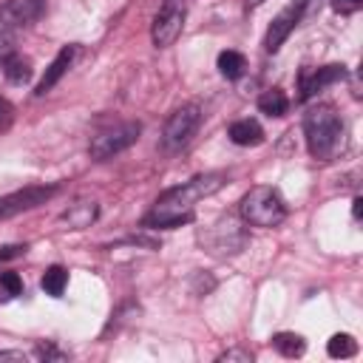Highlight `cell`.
Masks as SVG:
<instances>
[{
    "mask_svg": "<svg viewBox=\"0 0 363 363\" xmlns=\"http://www.w3.org/2000/svg\"><path fill=\"white\" fill-rule=\"evenodd\" d=\"M99 216V207L96 201H77L71 204L65 213H62V221L71 227V230H82V227H91Z\"/></svg>",
    "mask_w": 363,
    "mask_h": 363,
    "instance_id": "obj_14",
    "label": "cell"
},
{
    "mask_svg": "<svg viewBox=\"0 0 363 363\" xmlns=\"http://www.w3.org/2000/svg\"><path fill=\"white\" fill-rule=\"evenodd\" d=\"M184 17H187V3L184 0H164L162 9L153 17L150 26V40L156 48H167L179 40L182 28H184Z\"/></svg>",
    "mask_w": 363,
    "mask_h": 363,
    "instance_id": "obj_5",
    "label": "cell"
},
{
    "mask_svg": "<svg viewBox=\"0 0 363 363\" xmlns=\"http://www.w3.org/2000/svg\"><path fill=\"white\" fill-rule=\"evenodd\" d=\"M3 360H17V363H26L28 360V354L26 352H0V363Z\"/></svg>",
    "mask_w": 363,
    "mask_h": 363,
    "instance_id": "obj_28",
    "label": "cell"
},
{
    "mask_svg": "<svg viewBox=\"0 0 363 363\" xmlns=\"http://www.w3.org/2000/svg\"><path fill=\"white\" fill-rule=\"evenodd\" d=\"M23 292V281H20V275L17 272H0V303H6V301H11V298H17Z\"/></svg>",
    "mask_w": 363,
    "mask_h": 363,
    "instance_id": "obj_21",
    "label": "cell"
},
{
    "mask_svg": "<svg viewBox=\"0 0 363 363\" xmlns=\"http://www.w3.org/2000/svg\"><path fill=\"white\" fill-rule=\"evenodd\" d=\"M26 252V244H11V247H6L3 252H0V261H6V258H17V255H23Z\"/></svg>",
    "mask_w": 363,
    "mask_h": 363,
    "instance_id": "obj_27",
    "label": "cell"
},
{
    "mask_svg": "<svg viewBox=\"0 0 363 363\" xmlns=\"http://www.w3.org/2000/svg\"><path fill=\"white\" fill-rule=\"evenodd\" d=\"M142 133V125L139 122H119L113 128H105L99 130L94 139H91V159H111L113 153H122L125 147H130Z\"/></svg>",
    "mask_w": 363,
    "mask_h": 363,
    "instance_id": "obj_7",
    "label": "cell"
},
{
    "mask_svg": "<svg viewBox=\"0 0 363 363\" xmlns=\"http://www.w3.org/2000/svg\"><path fill=\"white\" fill-rule=\"evenodd\" d=\"M227 176L224 173H204V176H196L167 193H162L153 204V210L145 216V224L147 227H179L184 221L193 218L196 213V204L204 201L207 196L218 193L224 187Z\"/></svg>",
    "mask_w": 363,
    "mask_h": 363,
    "instance_id": "obj_1",
    "label": "cell"
},
{
    "mask_svg": "<svg viewBox=\"0 0 363 363\" xmlns=\"http://www.w3.org/2000/svg\"><path fill=\"white\" fill-rule=\"evenodd\" d=\"M306 3H309V0H306Z\"/></svg>",
    "mask_w": 363,
    "mask_h": 363,
    "instance_id": "obj_31",
    "label": "cell"
},
{
    "mask_svg": "<svg viewBox=\"0 0 363 363\" xmlns=\"http://www.w3.org/2000/svg\"><path fill=\"white\" fill-rule=\"evenodd\" d=\"M340 79H346V68L343 65H320V68H303L301 71V94H298V99H309V96H315L318 91H323L326 85H332V82H340Z\"/></svg>",
    "mask_w": 363,
    "mask_h": 363,
    "instance_id": "obj_9",
    "label": "cell"
},
{
    "mask_svg": "<svg viewBox=\"0 0 363 363\" xmlns=\"http://www.w3.org/2000/svg\"><path fill=\"white\" fill-rule=\"evenodd\" d=\"M258 108H261V113H267V116H284V113L289 111V96H286L281 88H269V91H264V94L258 96Z\"/></svg>",
    "mask_w": 363,
    "mask_h": 363,
    "instance_id": "obj_16",
    "label": "cell"
},
{
    "mask_svg": "<svg viewBox=\"0 0 363 363\" xmlns=\"http://www.w3.org/2000/svg\"><path fill=\"white\" fill-rule=\"evenodd\" d=\"M57 187H26L9 199L0 201V216H11V213H20V210H28V207H37L40 201H45Z\"/></svg>",
    "mask_w": 363,
    "mask_h": 363,
    "instance_id": "obj_12",
    "label": "cell"
},
{
    "mask_svg": "<svg viewBox=\"0 0 363 363\" xmlns=\"http://www.w3.org/2000/svg\"><path fill=\"white\" fill-rule=\"evenodd\" d=\"M244 3H247V6H250V9H255V6H261V3H264V0H244Z\"/></svg>",
    "mask_w": 363,
    "mask_h": 363,
    "instance_id": "obj_30",
    "label": "cell"
},
{
    "mask_svg": "<svg viewBox=\"0 0 363 363\" xmlns=\"http://www.w3.org/2000/svg\"><path fill=\"white\" fill-rule=\"evenodd\" d=\"M326 352H329V357H340V360L352 357V354H357V340L352 335H346V332L332 335L329 343H326Z\"/></svg>",
    "mask_w": 363,
    "mask_h": 363,
    "instance_id": "obj_20",
    "label": "cell"
},
{
    "mask_svg": "<svg viewBox=\"0 0 363 363\" xmlns=\"http://www.w3.org/2000/svg\"><path fill=\"white\" fill-rule=\"evenodd\" d=\"M244 68H247L244 54H238V51H221V54H218V71H221V77L238 79V77L244 74Z\"/></svg>",
    "mask_w": 363,
    "mask_h": 363,
    "instance_id": "obj_19",
    "label": "cell"
},
{
    "mask_svg": "<svg viewBox=\"0 0 363 363\" xmlns=\"http://www.w3.org/2000/svg\"><path fill=\"white\" fill-rule=\"evenodd\" d=\"M3 74L9 82L14 85H23L31 79V60L28 57H20V54H9L6 62H3Z\"/></svg>",
    "mask_w": 363,
    "mask_h": 363,
    "instance_id": "obj_15",
    "label": "cell"
},
{
    "mask_svg": "<svg viewBox=\"0 0 363 363\" xmlns=\"http://www.w3.org/2000/svg\"><path fill=\"white\" fill-rule=\"evenodd\" d=\"M11 113H14V108H11L6 99H0V130H3V128H9V122H11Z\"/></svg>",
    "mask_w": 363,
    "mask_h": 363,
    "instance_id": "obj_26",
    "label": "cell"
},
{
    "mask_svg": "<svg viewBox=\"0 0 363 363\" xmlns=\"http://www.w3.org/2000/svg\"><path fill=\"white\" fill-rule=\"evenodd\" d=\"M227 133H230V139H233L235 145H241V147H255V145L264 142V130H261V125H258L255 119H238V122L230 125Z\"/></svg>",
    "mask_w": 363,
    "mask_h": 363,
    "instance_id": "obj_13",
    "label": "cell"
},
{
    "mask_svg": "<svg viewBox=\"0 0 363 363\" xmlns=\"http://www.w3.org/2000/svg\"><path fill=\"white\" fill-rule=\"evenodd\" d=\"M360 6H363V0H332V9L337 14H354V11H360Z\"/></svg>",
    "mask_w": 363,
    "mask_h": 363,
    "instance_id": "obj_24",
    "label": "cell"
},
{
    "mask_svg": "<svg viewBox=\"0 0 363 363\" xmlns=\"http://www.w3.org/2000/svg\"><path fill=\"white\" fill-rule=\"evenodd\" d=\"M272 346L284 357H301L306 352V340L301 335H295V332H278V335H272Z\"/></svg>",
    "mask_w": 363,
    "mask_h": 363,
    "instance_id": "obj_17",
    "label": "cell"
},
{
    "mask_svg": "<svg viewBox=\"0 0 363 363\" xmlns=\"http://www.w3.org/2000/svg\"><path fill=\"white\" fill-rule=\"evenodd\" d=\"M74 54H77V45H65V48H60V54L51 60V65L45 68V74H43V79H40V85H37V96H45L60 79H62V74L71 68V62H74Z\"/></svg>",
    "mask_w": 363,
    "mask_h": 363,
    "instance_id": "obj_11",
    "label": "cell"
},
{
    "mask_svg": "<svg viewBox=\"0 0 363 363\" xmlns=\"http://www.w3.org/2000/svg\"><path fill=\"white\" fill-rule=\"evenodd\" d=\"M360 213H363V199H360V196H354V201H352V216H354V218H360Z\"/></svg>",
    "mask_w": 363,
    "mask_h": 363,
    "instance_id": "obj_29",
    "label": "cell"
},
{
    "mask_svg": "<svg viewBox=\"0 0 363 363\" xmlns=\"http://www.w3.org/2000/svg\"><path fill=\"white\" fill-rule=\"evenodd\" d=\"M230 360H241V363H252V352L247 349H227L218 354V363H230Z\"/></svg>",
    "mask_w": 363,
    "mask_h": 363,
    "instance_id": "obj_23",
    "label": "cell"
},
{
    "mask_svg": "<svg viewBox=\"0 0 363 363\" xmlns=\"http://www.w3.org/2000/svg\"><path fill=\"white\" fill-rule=\"evenodd\" d=\"M40 286L45 289V295H51V298H60L62 292H65V286H68V272L62 269V267H48L45 272H43V281H40Z\"/></svg>",
    "mask_w": 363,
    "mask_h": 363,
    "instance_id": "obj_18",
    "label": "cell"
},
{
    "mask_svg": "<svg viewBox=\"0 0 363 363\" xmlns=\"http://www.w3.org/2000/svg\"><path fill=\"white\" fill-rule=\"evenodd\" d=\"M241 218L252 227H278L286 218V204L275 187H250L241 199Z\"/></svg>",
    "mask_w": 363,
    "mask_h": 363,
    "instance_id": "obj_3",
    "label": "cell"
},
{
    "mask_svg": "<svg viewBox=\"0 0 363 363\" xmlns=\"http://www.w3.org/2000/svg\"><path fill=\"white\" fill-rule=\"evenodd\" d=\"M9 54H14V37L9 31H0V65L6 62Z\"/></svg>",
    "mask_w": 363,
    "mask_h": 363,
    "instance_id": "obj_25",
    "label": "cell"
},
{
    "mask_svg": "<svg viewBox=\"0 0 363 363\" xmlns=\"http://www.w3.org/2000/svg\"><path fill=\"white\" fill-rule=\"evenodd\" d=\"M201 244H204L207 252H213V255H218V258H227V255H235V252L244 250V244H247V230H244L233 216H227V218H218L216 224H210V227L201 233Z\"/></svg>",
    "mask_w": 363,
    "mask_h": 363,
    "instance_id": "obj_4",
    "label": "cell"
},
{
    "mask_svg": "<svg viewBox=\"0 0 363 363\" xmlns=\"http://www.w3.org/2000/svg\"><path fill=\"white\" fill-rule=\"evenodd\" d=\"M303 9H306V0H292L289 6H284V9L275 14V20H272V26H269V31H267V37H264V48H267L269 54H275V51L284 45V40H286V37L292 34V28L298 26Z\"/></svg>",
    "mask_w": 363,
    "mask_h": 363,
    "instance_id": "obj_8",
    "label": "cell"
},
{
    "mask_svg": "<svg viewBox=\"0 0 363 363\" xmlns=\"http://www.w3.org/2000/svg\"><path fill=\"white\" fill-rule=\"evenodd\" d=\"M201 125V105L196 102H187L182 108H176L167 122H164V130H162V142L167 150H179L190 142V136L196 133V128Z\"/></svg>",
    "mask_w": 363,
    "mask_h": 363,
    "instance_id": "obj_6",
    "label": "cell"
},
{
    "mask_svg": "<svg viewBox=\"0 0 363 363\" xmlns=\"http://www.w3.org/2000/svg\"><path fill=\"white\" fill-rule=\"evenodd\" d=\"M43 14V0H6L0 3V23L6 28L31 26Z\"/></svg>",
    "mask_w": 363,
    "mask_h": 363,
    "instance_id": "obj_10",
    "label": "cell"
},
{
    "mask_svg": "<svg viewBox=\"0 0 363 363\" xmlns=\"http://www.w3.org/2000/svg\"><path fill=\"white\" fill-rule=\"evenodd\" d=\"M40 360H65L68 354L65 352H60L54 343H43V346H37V352H34Z\"/></svg>",
    "mask_w": 363,
    "mask_h": 363,
    "instance_id": "obj_22",
    "label": "cell"
},
{
    "mask_svg": "<svg viewBox=\"0 0 363 363\" xmlns=\"http://www.w3.org/2000/svg\"><path fill=\"white\" fill-rule=\"evenodd\" d=\"M343 119L340 113L320 102V105H312L303 116V136H306V147L312 153V159L318 162H329L335 159L340 150H343Z\"/></svg>",
    "mask_w": 363,
    "mask_h": 363,
    "instance_id": "obj_2",
    "label": "cell"
}]
</instances>
